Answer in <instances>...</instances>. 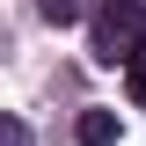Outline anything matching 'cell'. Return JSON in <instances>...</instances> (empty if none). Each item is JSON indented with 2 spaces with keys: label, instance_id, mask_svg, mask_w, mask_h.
<instances>
[{
  "label": "cell",
  "instance_id": "obj_1",
  "mask_svg": "<svg viewBox=\"0 0 146 146\" xmlns=\"http://www.w3.org/2000/svg\"><path fill=\"white\" fill-rule=\"evenodd\" d=\"M139 44H146V7L139 0H102L95 7V58L102 66H124Z\"/></svg>",
  "mask_w": 146,
  "mask_h": 146
},
{
  "label": "cell",
  "instance_id": "obj_2",
  "mask_svg": "<svg viewBox=\"0 0 146 146\" xmlns=\"http://www.w3.org/2000/svg\"><path fill=\"white\" fill-rule=\"evenodd\" d=\"M80 146H117V117L110 110H80Z\"/></svg>",
  "mask_w": 146,
  "mask_h": 146
},
{
  "label": "cell",
  "instance_id": "obj_3",
  "mask_svg": "<svg viewBox=\"0 0 146 146\" xmlns=\"http://www.w3.org/2000/svg\"><path fill=\"white\" fill-rule=\"evenodd\" d=\"M124 95H131V102L146 110V44H139V51L124 58Z\"/></svg>",
  "mask_w": 146,
  "mask_h": 146
},
{
  "label": "cell",
  "instance_id": "obj_4",
  "mask_svg": "<svg viewBox=\"0 0 146 146\" xmlns=\"http://www.w3.org/2000/svg\"><path fill=\"white\" fill-rule=\"evenodd\" d=\"M36 15H44V22H58V29H66V22H80V0H36Z\"/></svg>",
  "mask_w": 146,
  "mask_h": 146
}]
</instances>
